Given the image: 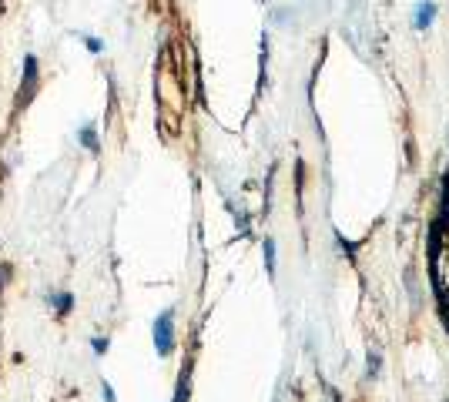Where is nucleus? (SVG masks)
I'll list each match as a JSON object with an SVG mask.
<instances>
[{"label": "nucleus", "mask_w": 449, "mask_h": 402, "mask_svg": "<svg viewBox=\"0 0 449 402\" xmlns=\"http://www.w3.org/2000/svg\"><path fill=\"white\" fill-rule=\"evenodd\" d=\"M37 57L34 54H27L24 57V81H21V91H17V108H24V104H30L34 100V94H37Z\"/></svg>", "instance_id": "f257e3e1"}, {"label": "nucleus", "mask_w": 449, "mask_h": 402, "mask_svg": "<svg viewBox=\"0 0 449 402\" xmlns=\"http://www.w3.org/2000/svg\"><path fill=\"white\" fill-rule=\"evenodd\" d=\"M77 141H81V144H84V148H88V151H101V141H98V131H94V127H91V125H84V127H81V131H77Z\"/></svg>", "instance_id": "20e7f679"}, {"label": "nucleus", "mask_w": 449, "mask_h": 402, "mask_svg": "<svg viewBox=\"0 0 449 402\" xmlns=\"http://www.w3.org/2000/svg\"><path fill=\"white\" fill-rule=\"evenodd\" d=\"M91 349L98 352V355H104V352H107V339H94L91 342Z\"/></svg>", "instance_id": "0eeeda50"}, {"label": "nucleus", "mask_w": 449, "mask_h": 402, "mask_svg": "<svg viewBox=\"0 0 449 402\" xmlns=\"http://www.w3.org/2000/svg\"><path fill=\"white\" fill-rule=\"evenodd\" d=\"M11 275V272H7V268H0V289H4V285H7V282H4V278Z\"/></svg>", "instance_id": "1a4fd4ad"}, {"label": "nucleus", "mask_w": 449, "mask_h": 402, "mask_svg": "<svg viewBox=\"0 0 449 402\" xmlns=\"http://www.w3.org/2000/svg\"><path fill=\"white\" fill-rule=\"evenodd\" d=\"M171 322H175V312H165L158 322H154V349H158V355H168V352H171V342H175Z\"/></svg>", "instance_id": "f03ea898"}, {"label": "nucleus", "mask_w": 449, "mask_h": 402, "mask_svg": "<svg viewBox=\"0 0 449 402\" xmlns=\"http://www.w3.org/2000/svg\"><path fill=\"white\" fill-rule=\"evenodd\" d=\"M104 402H115V389H111L107 382H104Z\"/></svg>", "instance_id": "6e6552de"}, {"label": "nucleus", "mask_w": 449, "mask_h": 402, "mask_svg": "<svg viewBox=\"0 0 449 402\" xmlns=\"http://www.w3.org/2000/svg\"><path fill=\"white\" fill-rule=\"evenodd\" d=\"M436 13H439V7L433 0H419L416 11H412V27H416V30H429L433 21H436Z\"/></svg>", "instance_id": "7ed1b4c3"}, {"label": "nucleus", "mask_w": 449, "mask_h": 402, "mask_svg": "<svg viewBox=\"0 0 449 402\" xmlns=\"http://www.w3.org/2000/svg\"><path fill=\"white\" fill-rule=\"evenodd\" d=\"M84 47H88L91 54H101L104 44H101V38H91V34H88V38H84Z\"/></svg>", "instance_id": "423d86ee"}, {"label": "nucleus", "mask_w": 449, "mask_h": 402, "mask_svg": "<svg viewBox=\"0 0 449 402\" xmlns=\"http://www.w3.org/2000/svg\"><path fill=\"white\" fill-rule=\"evenodd\" d=\"M51 305L61 315H64V312H71V309H74V295H67V292H51Z\"/></svg>", "instance_id": "39448f33"}]
</instances>
